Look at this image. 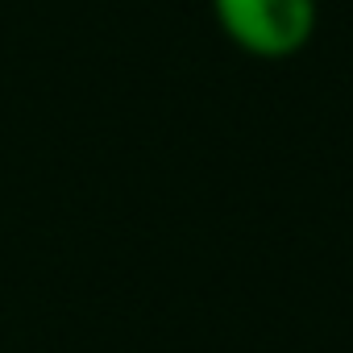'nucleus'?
Here are the masks:
<instances>
[{
    "instance_id": "f257e3e1",
    "label": "nucleus",
    "mask_w": 353,
    "mask_h": 353,
    "mask_svg": "<svg viewBox=\"0 0 353 353\" xmlns=\"http://www.w3.org/2000/svg\"><path fill=\"white\" fill-rule=\"evenodd\" d=\"M212 17L241 54L283 63L316 38L320 5L316 0H212Z\"/></svg>"
}]
</instances>
